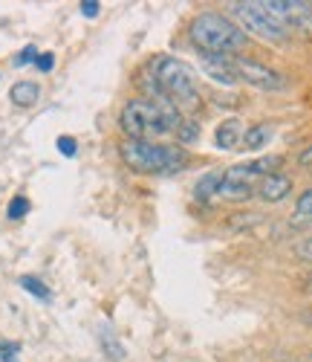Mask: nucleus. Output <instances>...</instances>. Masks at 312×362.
Returning <instances> with one entry per match:
<instances>
[{
    "label": "nucleus",
    "instance_id": "nucleus-4",
    "mask_svg": "<svg viewBox=\"0 0 312 362\" xmlns=\"http://www.w3.org/2000/svg\"><path fill=\"white\" fill-rule=\"evenodd\" d=\"M121 160L136 174H174L188 165V151L179 145H160V142H121Z\"/></svg>",
    "mask_w": 312,
    "mask_h": 362
},
{
    "label": "nucleus",
    "instance_id": "nucleus-1",
    "mask_svg": "<svg viewBox=\"0 0 312 362\" xmlns=\"http://www.w3.org/2000/svg\"><path fill=\"white\" fill-rule=\"evenodd\" d=\"M182 113L168 96H156V99H133L121 107L119 116V128L128 134V139L139 142H153L156 136L176 134L182 125Z\"/></svg>",
    "mask_w": 312,
    "mask_h": 362
},
{
    "label": "nucleus",
    "instance_id": "nucleus-22",
    "mask_svg": "<svg viewBox=\"0 0 312 362\" xmlns=\"http://www.w3.org/2000/svg\"><path fill=\"white\" fill-rule=\"evenodd\" d=\"M295 252H298L301 261H309V264H312V238H304L301 244L295 247Z\"/></svg>",
    "mask_w": 312,
    "mask_h": 362
},
{
    "label": "nucleus",
    "instance_id": "nucleus-8",
    "mask_svg": "<svg viewBox=\"0 0 312 362\" xmlns=\"http://www.w3.org/2000/svg\"><path fill=\"white\" fill-rule=\"evenodd\" d=\"M263 4L287 29L312 35V4H301V0H263Z\"/></svg>",
    "mask_w": 312,
    "mask_h": 362
},
{
    "label": "nucleus",
    "instance_id": "nucleus-15",
    "mask_svg": "<svg viewBox=\"0 0 312 362\" xmlns=\"http://www.w3.org/2000/svg\"><path fill=\"white\" fill-rule=\"evenodd\" d=\"M20 287H23L26 293H32L35 298H41V301H49V298H52L49 287H47L41 279H35V276H23V279H20Z\"/></svg>",
    "mask_w": 312,
    "mask_h": 362
},
{
    "label": "nucleus",
    "instance_id": "nucleus-9",
    "mask_svg": "<svg viewBox=\"0 0 312 362\" xmlns=\"http://www.w3.org/2000/svg\"><path fill=\"white\" fill-rule=\"evenodd\" d=\"M258 194H260L266 203H280V200H287V197L292 194V180H289L287 174H280V171L266 174V177L260 180V186H258Z\"/></svg>",
    "mask_w": 312,
    "mask_h": 362
},
{
    "label": "nucleus",
    "instance_id": "nucleus-14",
    "mask_svg": "<svg viewBox=\"0 0 312 362\" xmlns=\"http://www.w3.org/2000/svg\"><path fill=\"white\" fill-rule=\"evenodd\" d=\"M99 342L104 348V354L113 359V362H124V356H128V351H124V345L116 339V334L110 327H99Z\"/></svg>",
    "mask_w": 312,
    "mask_h": 362
},
{
    "label": "nucleus",
    "instance_id": "nucleus-6",
    "mask_svg": "<svg viewBox=\"0 0 312 362\" xmlns=\"http://www.w3.org/2000/svg\"><path fill=\"white\" fill-rule=\"evenodd\" d=\"M232 15L240 21V29L248 35L255 33L260 35L263 41H284L289 35V29L280 23L269 9L263 0H248V4H232Z\"/></svg>",
    "mask_w": 312,
    "mask_h": 362
},
{
    "label": "nucleus",
    "instance_id": "nucleus-11",
    "mask_svg": "<svg viewBox=\"0 0 312 362\" xmlns=\"http://www.w3.org/2000/svg\"><path fill=\"white\" fill-rule=\"evenodd\" d=\"M214 142H217V148H220V151L240 148V142H243V122H240V119H226V122H220V125H217V131H214Z\"/></svg>",
    "mask_w": 312,
    "mask_h": 362
},
{
    "label": "nucleus",
    "instance_id": "nucleus-20",
    "mask_svg": "<svg viewBox=\"0 0 312 362\" xmlns=\"http://www.w3.org/2000/svg\"><path fill=\"white\" fill-rule=\"evenodd\" d=\"M58 151L64 157H76L78 154V142L73 139V136H58Z\"/></svg>",
    "mask_w": 312,
    "mask_h": 362
},
{
    "label": "nucleus",
    "instance_id": "nucleus-23",
    "mask_svg": "<svg viewBox=\"0 0 312 362\" xmlns=\"http://www.w3.org/2000/svg\"><path fill=\"white\" fill-rule=\"evenodd\" d=\"M35 67H38L41 73H49V70L55 67V55H52V52H41L38 62H35Z\"/></svg>",
    "mask_w": 312,
    "mask_h": 362
},
{
    "label": "nucleus",
    "instance_id": "nucleus-17",
    "mask_svg": "<svg viewBox=\"0 0 312 362\" xmlns=\"http://www.w3.org/2000/svg\"><path fill=\"white\" fill-rule=\"evenodd\" d=\"M295 221H312V186L306 192H301V197L295 203Z\"/></svg>",
    "mask_w": 312,
    "mask_h": 362
},
{
    "label": "nucleus",
    "instance_id": "nucleus-24",
    "mask_svg": "<svg viewBox=\"0 0 312 362\" xmlns=\"http://www.w3.org/2000/svg\"><path fill=\"white\" fill-rule=\"evenodd\" d=\"M18 351H20L18 342H0V356H4V362H12Z\"/></svg>",
    "mask_w": 312,
    "mask_h": 362
},
{
    "label": "nucleus",
    "instance_id": "nucleus-5",
    "mask_svg": "<svg viewBox=\"0 0 312 362\" xmlns=\"http://www.w3.org/2000/svg\"><path fill=\"white\" fill-rule=\"evenodd\" d=\"M284 163L280 157H258L252 163H240L232 165L220 174V186H217V194L226 197V200H246L252 197L255 183L263 180L266 174H275V168Z\"/></svg>",
    "mask_w": 312,
    "mask_h": 362
},
{
    "label": "nucleus",
    "instance_id": "nucleus-7",
    "mask_svg": "<svg viewBox=\"0 0 312 362\" xmlns=\"http://www.w3.org/2000/svg\"><path fill=\"white\" fill-rule=\"evenodd\" d=\"M232 62V70L237 76V81H246V84H252L258 90H269V93H275V90H284L287 87V78L280 76L277 70L255 62V58H243V55H232L229 58Z\"/></svg>",
    "mask_w": 312,
    "mask_h": 362
},
{
    "label": "nucleus",
    "instance_id": "nucleus-3",
    "mask_svg": "<svg viewBox=\"0 0 312 362\" xmlns=\"http://www.w3.org/2000/svg\"><path fill=\"white\" fill-rule=\"evenodd\" d=\"M188 35L200 49H205V55H234L248 44V35L240 29V23L217 12L197 15L191 21Z\"/></svg>",
    "mask_w": 312,
    "mask_h": 362
},
{
    "label": "nucleus",
    "instance_id": "nucleus-21",
    "mask_svg": "<svg viewBox=\"0 0 312 362\" xmlns=\"http://www.w3.org/2000/svg\"><path fill=\"white\" fill-rule=\"evenodd\" d=\"M38 55H41V52H38L35 47H26V49L15 58V64H18V67H23V64H35V62H38Z\"/></svg>",
    "mask_w": 312,
    "mask_h": 362
},
{
    "label": "nucleus",
    "instance_id": "nucleus-2",
    "mask_svg": "<svg viewBox=\"0 0 312 362\" xmlns=\"http://www.w3.org/2000/svg\"><path fill=\"white\" fill-rule=\"evenodd\" d=\"M150 78L160 87V93L168 96L176 110L182 116H188L200 107V93H197V73L191 64L179 62V58L171 55H160L150 64Z\"/></svg>",
    "mask_w": 312,
    "mask_h": 362
},
{
    "label": "nucleus",
    "instance_id": "nucleus-13",
    "mask_svg": "<svg viewBox=\"0 0 312 362\" xmlns=\"http://www.w3.org/2000/svg\"><path fill=\"white\" fill-rule=\"evenodd\" d=\"M269 139H272V128L269 125H252V128H246L243 131V148H248V151H260L263 145H269Z\"/></svg>",
    "mask_w": 312,
    "mask_h": 362
},
{
    "label": "nucleus",
    "instance_id": "nucleus-19",
    "mask_svg": "<svg viewBox=\"0 0 312 362\" xmlns=\"http://www.w3.org/2000/svg\"><path fill=\"white\" fill-rule=\"evenodd\" d=\"M23 215H29V200L18 194V197L9 203V218H12V221H20Z\"/></svg>",
    "mask_w": 312,
    "mask_h": 362
},
{
    "label": "nucleus",
    "instance_id": "nucleus-18",
    "mask_svg": "<svg viewBox=\"0 0 312 362\" xmlns=\"http://www.w3.org/2000/svg\"><path fill=\"white\" fill-rule=\"evenodd\" d=\"M217 186H220V174H205L197 183V197H208L217 194Z\"/></svg>",
    "mask_w": 312,
    "mask_h": 362
},
{
    "label": "nucleus",
    "instance_id": "nucleus-16",
    "mask_svg": "<svg viewBox=\"0 0 312 362\" xmlns=\"http://www.w3.org/2000/svg\"><path fill=\"white\" fill-rule=\"evenodd\" d=\"M176 139L182 145H191L200 139V122H194V119H182V125L176 128Z\"/></svg>",
    "mask_w": 312,
    "mask_h": 362
},
{
    "label": "nucleus",
    "instance_id": "nucleus-12",
    "mask_svg": "<svg viewBox=\"0 0 312 362\" xmlns=\"http://www.w3.org/2000/svg\"><path fill=\"white\" fill-rule=\"evenodd\" d=\"M9 99L18 107H32L41 99V87L35 81H15L12 90H9Z\"/></svg>",
    "mask_w": 312,
    "mask_h": 362
},
{
    "label": "nucleus",
    "instance_id": "nucleus-25",
    "mask_svg": "<svg viewBox=\"0 0 312 362\" xmlns=\"http://www.w3.org/2000/svg\"><path fill=\"white\" fill-rule=\"evenodd\" d=\"M99 12H102L99 0H84V4H81V15H84V18H96Z\"/></svg>",
    "mask_w": 312,
    "mask_h": 362
},
{
    "label": "nucleus",
    "instance_id": "nucleus-10",
    "mask_svg": "<svg viewBox=\"0 0 312 362\" xmlns=\"http://www.w3.org/2000/svg\"><path fill=\"white\" fill-rule=\"evenodd\" d=\"M232 55H203V73L208 78H214L217 84H226V87H234L237 84V76L232 70Z\"/></svg>",
    "mask_w": 312,
    "mask_h": 362
}]
</instances>
